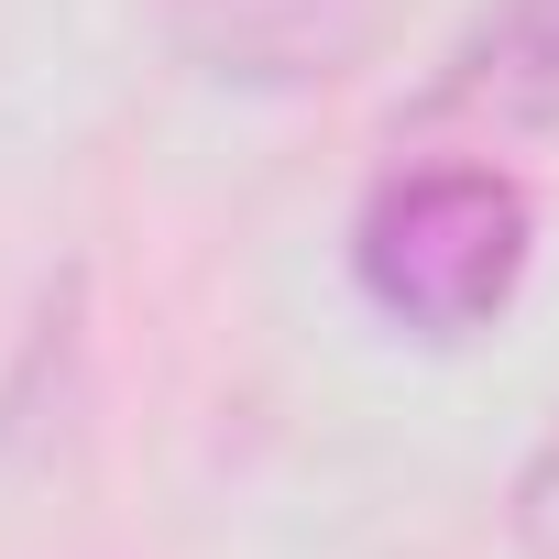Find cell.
<instances>
[{"instance_id": "277c9868", "label": "cell", "mask_w": 559, "mask_h": 559, "mask_svg": "<svg viewBox=\"0 0 559 559\" xmlns=\"http://www.w3.org/2000/svg\"><path fill=\"white\" fill-rule=\"evenodd\" d=\"M515 548H526V559H559V428H548L537 461L515 472Z\"/></svg>"}, {"instance_id": "3957f363", "label": "cell", "mask_w": 559, "mask_h": 559, "mask_svg": "<svg viewBox=\"0 0 559 559\" xmlns=\"http://www.w3.org/2000/svg\"><path fill=\"white\" fill-rule=\"evenodd\" d=\"M428 110L493 121V132H548L559 121V0H493L461 34L450 78L428 88Z\"/></svg>"}, {"instance_id": "6da1fadb", "label": "cell", "mask_w": 559, "mask_h": 559, "mask_svg": "<svg viewBox=\"0 0 559 559\" xmlns=\"http://www.w3.org/2000/svg\"><path fill=\"white\" fill-rule=\"evenodd\" d=\"M352 274L395 330L472 341L526 286V187L493 165H406L362 198Z\"/></svg>"}, {"instance_id": "7a4b0ae2", "label": "cell", "mask_w": 559, "mask_h": 559, "mask_svg": "<svg viewBox=\"0 0 559 559\" xmlns=\"http://www.w3.org/2000/svg\"><path fill=\"white\" fill-rule=\"evenodd\" d=\"M406 0H165V34L219 88H330L352 78Z\"/></svg>"}]
</instances>
